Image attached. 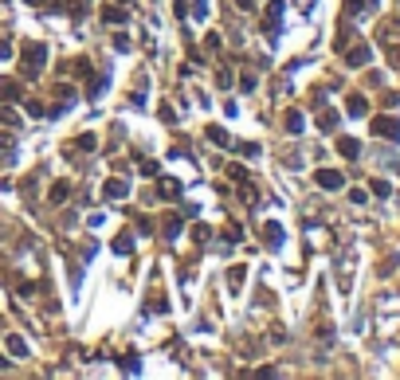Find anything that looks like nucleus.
<instances>
[{"label":"nucleus","mask_w":400,"mask_h":380,"mask_svg":"<svg viewBox=\"0 0 400 380\" xmlns=\"http://www.w3.org/2000/svg\"><path fill=\"white\" fill-rule=\"evenodd\" d=\"M44 59H47V51L40 44H31V51H24V67H28V71H40V67H44Z\"/></svg>","instance_id":"obj_1"},{"label":"nucleus","mask_w":400,"mask_h":380,"mask_svg":"<svg viewBox=\"0 0 400 380\" xmlns=\"http://www.w3.org/2000/svg\"><path fill=\"white\" fill-rule=\"evenodd\" d=\"M318 184H322V188H338L341 176H338V173H318Z\"/></svg>","instance_id":"obj_2"},{"label":"nucleus","mask_w":400,"mask_h":380,"mask_svg":"<svg viewBox=\"0 0 400 380\" xmlns=\"http://www.w3.org/2000/svg\"><path fill=\"white\" fill-rule=\"evenodd\" d=\"M106 196H110V200L126 196V184H122V180H110V184H106Z\"/></svg>","instance_id":"obj_3"},{"label":"nucleus","mask_w":400,"mask_h":380,"mask_svg":"<svg viewBox=\"0 0 400 380\" xmlns=\"http://www.w3.org/2000/svg\"><path fill=\"white\" fill-rule=\"evenodd\" d=\"M16 90H20L16 83H0V98H16Z\"/></svg>","instance_id":"obj_4"}]
</instances>
